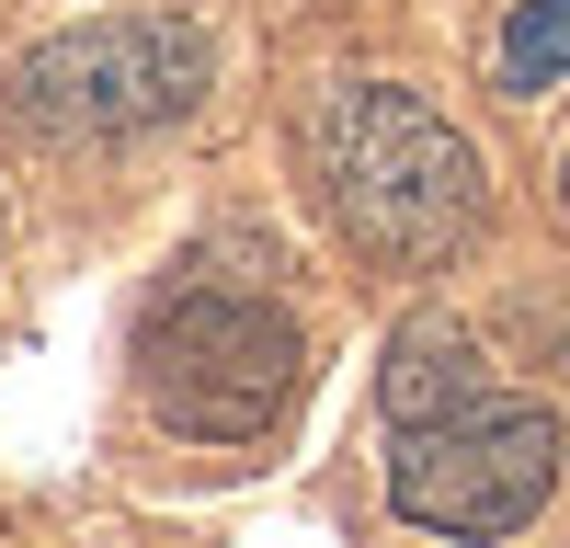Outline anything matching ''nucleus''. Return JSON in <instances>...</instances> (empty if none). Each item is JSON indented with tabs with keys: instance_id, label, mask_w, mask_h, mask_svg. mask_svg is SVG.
<instances>
[{
	"instance_id": "nucleus-1",
	"label": "nucleus",
	"mask_w": 570,
	"mask_h": 548,
	"mask_svg": "<svg viewBox=\"0 0 570 548\" xmlns=\"http://www.w3.org/2000/svg\"><path fill=\"white\" fill-rule=\"evenodd\" d=\"M308 172H320L331 228L376 274H445L491 217L480 149L400 80H331L308 104Z\"/></svg>"
},
{
	"instance_id": "nucleus-2",
	"label": "nucleus",
	"mask_w": 570,
	"mask_h": 548,
	"mask_svg": "<svg viewBox=\"0 0 570 548\" xmlns=\"http://www.w3.org/2000/svg\"><path fill=\"white\" fill-rule=\"evenodd\" d=\"M308 389V332L252 286H171L137 320V400L195 446H263Z\"/></svg>"
},
{
	"instance_id": "nucleus-3",
	"label": "nucleus",
	"mask_w": 570,
	"mask_h": 548,
	"mask_svg": "<svg viewBox=\"0 0 570 548\" xmlns=\"http://www.w3.org/2000/svg\"><path fill=\"white\" fill-rule=\"evenodd\" d=\"M217 80V46L206 23L183 12H104V23H58L35 35L0 91H12V115L35 137H149L171 115H195Z\"/></svg>"
},
{
	"instance_id": "nucleus-4",
	"label": "nucleus",
	"mask_w": 570,
	"mask_h": 548,
	"mask_svg": "<svg viewBox=\"0 0 570 548\" xmlns=\"http://www.w3.org/2000/svg\"><path fill=\"white\" fill-rule=\"evenodd\" d=\"M548 491H559V411L548 400L480 389V400L434 411V423L389 434V502L422 537H513L548 515Z\"/></svg>"
},
{
	"instance_id": "nucleus-5",
	"label": "nucleus",
	"mask_w": 570,
	"mask_h": 548,
	"mask_svg": "<svg viewBox=\"0 0 570 548\" xmlns=\"http://www.w3.org/2000/svg\"><path fill=\"white\" fill-rule=\"evenodd\" d=\"M480 389H502V378H491V354H480L468 320L422 309V320L389 332V365H376V411H389V434H400V423H434V411L480 400Z\"/></svg>"
},
{
	"instance_id": "nucleus-6",
	"label": "nucleus",
	"mask_w": 570,
	"mask_h": 548,
	"mask_svg": "<svg viewBox=\"0 0 570 548\" xmlns=\"http://www.w3.org/2000/svg\"><path fill=\"white\" fill-rule=\"evenodd\" d=\"M537 80H570V0H513L502 23V91H537Z\"/></svg>"
},
{
	"instance_id": "nucleus-7",
	"label": "nucleus",
	"mask_w": 570,
	"mask_h": 548,
	"mask_svg": "<svg viewBox=\"0 0 570 548\" xmlns=\"http://www.w3.org/2000/svg\"><path fill=\"white\" fill-rule=\"evenodd\" d=\"M559 206H570V160H559Z\"/></svg>"
}]
</instances>
